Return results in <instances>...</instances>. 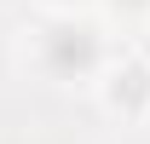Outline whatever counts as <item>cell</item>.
<instances>
[{
    "mask_svg": "<svg viewBox=\"0 0 150 144\" xmlns=\"http://www.w3.org/2000/svg\"><path fill=\"white\" fill-rule=\"evenodd\" d=\"M46 64L58 75H87L98 64V35L93 29H75V23H58L46 35Z\"/></svg>",
    "mask_w": 150,
    "mask_h": 144,
    "instance_id": "6da1fadb",
    "label": "cell"
},
{
    "mask_svg": "<svg viewBox=\"0 0 150 144\" xmlns=\"http://www.w3.org/2000/svg\"><path fill=\"white\" fill-rule=\"evenodd\" d=\"M110 98H115L121 109H139V104L150 98V69H144V64H127V69L115 75V87H110Z\"/></svg>",
    "mask_w": 150,
    "mask_h": 144,
    "instance_id": "7a4b0ae2",
    "label": "cell"
}]
</instances>
